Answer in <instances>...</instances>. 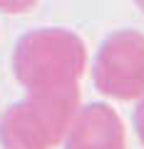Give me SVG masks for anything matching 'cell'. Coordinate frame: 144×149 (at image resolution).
I'll list each match as a JSON object with an SVG mask.
<instances>
[{
	"label": "cell",
	"instance_id": "cell-3",
	"mask_svg": "<svg viewBox=\"0 0 144 149\" xmlns=\"http://www.w3.org/2000/svg\"><path fill=\"white\" fill-rule=\"evenodd\" d=\"M92 82L114 102L144 97V32L132 27L109 32L92 60Z\"/></svg>",
	"mask_w": 144,
	"mask_h": 149
},
{
	"label": "cell",
	"instance_id": "cell-6",
	"mask_svg": "<svg viewBox=\"0 0 144 149\" xmlns=\"http://www.w3.org/2000/svg\"><path fill=\"white\" fill-rule=\"evenodd\" d=\"M134 132H137V139L144 147V97L137 100V109H134Z\"/></svg>",
	"mask_w": 144,
	"mask_h": 149
},
{
	"label": "cell",
	"instance_id": "cell-1",
	"mask_svg": "<svg viewBox=\"0 0 144 149\" xmlns=\"http://www.w3.org/2000/svg\"><path fill=\"white\" fill-rule=\"evenodd\" d=\"M85 70V40L65 27L30 30L13 50V74L25 92H60L80 87Z\"/></svg>",
	"mask_w": 144,
	"mask_h": 149
},
{
	"label": "cell",
	"instance_id": "cell-7",
	"mask_svg": "<svg viewBox=\"0 0 144 149\" xmlns=\"http://www.w3.org/2000/svg\"><path fill=\"white\" fill-rule=\"evenodd\" d=\"M134 5H137V8H139V10H142V13H144V0H134Z\"/></svg>",
	"mask_w": 144,
	"mask_h": 149
},
{
	"label": "cell",
	"instance_id": "cell-5",
	"mask_svg": "<svg viewBox=\"0 0 144 149\" xmlns=\"http://www.w3.org/2000/svg\"><path fill=\"white\" fill-rule=\"evenodd\" d=\"M40 0H0V13L5 15H25V13L35 10Z\"/></svg>",
	"mask_w": 144,
	"mask_h": 149
},
{
	"label": "cell",
	"instance_id": "cell-4",
	"mask_svg": "<svg viewBox=\"0 0 144 149\" xmlns=\"http://www.w3.org/2000/svg\"><path fill=\"white\" fill-rule=\"evenodd\" d=\"M62 149H127L124 122L112 104H80L62 139Z\"/></svg>",
	"mask_w": 144,
	"mask_h": 149
},
{
	"label": "cell",
	"instance_id": "cell-2",
	"mask_svg": "<svg viewBox=\"0 0 144 149\" xmlns=\"http://www.w3.org/2000/svg\"><path fill=\"white\" fill-rule=\"evenodd\" d=\"M80 107V87L60 92H27L0 114L3 149H55Z\"/></svg>",
	"mask_w": 144,
	"mask_h": 149
}]
</instances>
